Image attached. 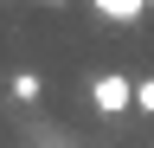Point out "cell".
I'll return each mask as SVG.
<instances>
[{
	"instance_id": "4",
	"label": "cell",
	"mask_w": 154,
	"mask_h": 148,
	"mask_svg": "<svg viewBox=\"0 0 154 148\" xmlns=\"http://www.w3.org/2000/svg\"><path fill=\"white\" fill-rule=\"evenodd\" d=\"M135 109H148V116H154V77H141V84H135Z\"/></svg>"
},
{
	"instance_id": "3",
	"label": "cell",
	"mask_w": 154,
	"mask_h": 148,
	"mask_svg": "<svg viewBox=\"0 0 154 148\" xmlns=\"http://www.w3.org/2000/svg\"><path fill=\"white\" fill-rule=\"evenodd\" d=\"M7 90H13L19 103H38V90H45V77H38V71H13V77H7Z\"/></svg>"
},
{
	"instance_id": "5",
	"label": "cell",
	"mask_w": 154,
	"mask_h": 148,
	"mask_svg": "<svg viewBox=\"0 0 154 148\" xmlns=\"http://www.w3.org/2000/svg\"><path fill=\"white\" fill-rule=\"evenodd\" d=\"M51 7H58V0H51Z\"/></svg>"
},
{
	"instance_id": "1",
	"label": "cell",
	"mask_w": 154,
	"mask_h": 148,
	"mask_svg": "<svg viewBox=\"0 0 154 148\" xmlns=\"http://www.w3.org/2000/svg\"><path fill=\"white\" fill-rule=\"evenodd\" d=\"M90 103L103 109V116H122V109L135 103V84H128V71H96V84H90Z\"/></svg>"
},
{
	"instance_id": "2",
	"label": "cell",
	"mask_w": 154,
	"mask_h": 148,
	"mask_svg": "<svg viewBox=\"0 0 154 148\" xmlns=\"http://www.w3.org/2000/svg\"><path fill=\"white\" fill-rule=\"evenodd\" d=\"M96 7V20H109V26H135L148 13V0H90Z\"/></svg>"
}]
</instances>
